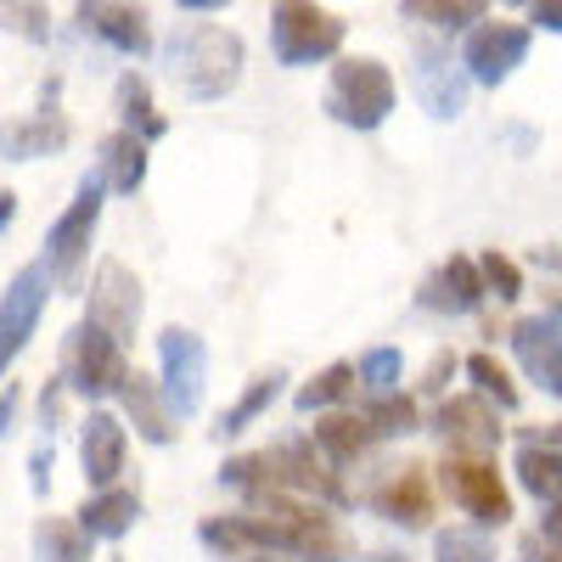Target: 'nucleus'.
I'll return each mask as SVG.
<instances>
[{"instance_id":"f257e3e1","label":"nucleus","mask_w":562,"mask_h":562,"mask_svg":"<svg viewBox=\"0 0 562 562\" xmlns=\"http://www.w3.org/2000/svg\"><path fill=\"white\" fill-rule=\"evenodd\" d=\"M198 540L214 557H304V562H338L344 557V535L333 529V518L321 512V501L304 495H281V490H259L248 495V512H231V518H203Z\"/></svg>"},{"instance_id":"f03ea898","label":"nucleus","mask_w":562,"mask_h":562,"mask_svg":"<svg viewBox=\"0 0 562 562\" xmlns=\"http://www.w3.org/2000/svg\"><path fill=\"white\" fill-rule=\"evenodd\" d=\"M220 484L259 495V490H281V495H304L321 506H349L344 479L333 473V461L321 456L315 439H288V445H270V450H248V456H231L220 467Z\"/></svg>"},{"instance_id":"7ed1b4c3","label":"nucleus","mask_w":562,"mask_h":562,"mask_svg":"<svg viewBox=\"0 0 562 562\" xmlns=\"http://www.w3.org/2000/svg\"><path fill=\"white\" fill-rule=\"evenodd\" d=\"M243 34H231L220 23H175L164 40V68L180 85V97L192 102H220L225 90H237L243 79Z\"/></svg>"},{"instance_id":"20e7f679","label":"nucleus","mask_w":562,"mask_h":562,"mask_svg":"<svg viewBox=\"0 0 562 562\" xmlns=\"http://www.w3.org/2000/svg\"><path fill=\"white\" fill-rule=\"evenodd\" d=\"M400 102V85L378 57H338L333 79H326V119H338L344 130H383Z\"/></svg>"},{"instance_id":"39448f33","label":"nucleus","mask_w":562,"mask_h":562,"mask_svg":"<svg viewBox=\"0 0 562 562\" xmlns=\"http://www.w3.org/2000/svg\"><path fill=\"white\" fill-rule=\"evenodd\" d=\"M349 23L338 12L315 7V0H276L270 7V52L281 68H310L344 52Z\"/></svg>"},{"instance_id":"423d86ee","label":"nucleus","mask_w":562,"mask_h":562,"mask_svg":"<svg viewBox=\"0 0 562 562\" xmlns=\"http://www.w3.org/2000/svg\"><path fill=\"white\" fill-rule=\"evenodd\" d=\"M102 198H108V180H102V169L97 175H85L79 180V192H74V203L57 214V225L45 231V270H52V281L57 288H79V270H85V259H90V237H97V225H102Z\"/></svg>"},{"instance_id":"0eeeda50","label":"nucleus","mask_w":562,"mask_h":562,"mask_svg":"<svg viewBox=\"0 0 562 562\" xmlns=\"http://www.w3.org/2000/svg\"><path fill=\"white\" fill-rule=\"evenodd\" d=\"M57 378H63V389L79 394V400H108V394H119L124 378H130L124 344L108 338L102 326L79 321L74 333L63 338V371H57Z\"/></svg>"},{"instance_id":"6e6552de","label":"nucleus","mask_w":562,"mask_h":562,"mask_svg":"<svg viewBox=\"0 0 562 562\" xmlns=\"http://www.w3.org/2000/svg\"><path fill=\"white\" fill-rule=\"evenodd\" d=\"M158 383L169 411L186 422L203 411V383H209V344L192 326H164L158 333Z\"/></svg>"},{"instance_id":"1a4fd4ad","label":"nucleus","mask_w":562,"mask_h":562,"mask_svg":"<svg viewBox=\"0 0 562 562\" xmlns=\"http://www.w3.org/2000/svg\"><path fill=\"white\" fill-rule=\"evenodd\" d=\"M439 484H445L450 506H461L479 529H501L512 518V495H506V484L495 473V461H484V456H450L445 450Z\"/></svg>"},{"instance_id":"9d476101","label":"nucleus","mask_w":562,"mask_h":562,"mask_svg":"<svg viewBox=\"0 0 562 562\" xmlns=\"http://www.w3.org/2000/svg\"><path fill=\"white\" fill-rule=\"evenodd\" d=\"M52 270H45V259L23 265L12 281H7V293H0V383H7V371L18 366V355L29 349L34 338V326L45 315V299H52Z\"/></svg>"},{"instance_id":"9b49d317","label":"nucleus","mask_w":562,"mask_h":562,"mask_svg":"<svg viewBox=\"0 0 562 562\" xmlns=\"http://www.w3.org/2000/svg\"><path fill=\"white\" fill-rule=\"evenodd\" d=\"M140 276L124 259H102L97 276H90V293H85V321L102 326L108 338L135 344V326H140Z\"/></svg>"},{"instance_id":"f8f14e48","label":"nucleus","mask_w":562,"mask_h":562,"mask_svg":"<svg viewBox=\"0 0 562 562\" xmlns=\"http://www.w3.org/2000/svg\"><path fill=\"white\" fill-rule=\"evenodd\" d=\"M529 40H535V29H524V23H479L473 34H467V45H461L467 79H473V85H490V90L506 85L512 68H524Z\"/></svg>"},{"instance_id":"ddd939ff","label":"nucleus","mask_w":562,"mask_h":562,"mask_svg":"<svg viewBox=\"0 0 562 562\" xmlns=\"http://www.w3.org/2000/svg\"><path fill=\"white\" fill-rule=\"evenodd\" d=\"M434 434L450 445V456H495L501 450V416H495V400L484 394H456L439 405L434 416Z\"/></svg>"},{"instance_id":"4468645a","label":"nucleus","mask_w":562,"mask_h":562,"mask_svg":"<svg viewBox=\"0 0 562 562\" xmlns=\"http://www.w3.org/2000/svg\"><path fill=\"white\" fill-rule=\"evenodd\" d=\"M512 355H518V366L546 394L562 400V304H551L540 315H524L518 326H512Z\"/></svg>"},{"instance_id":"2eb2a0df","label":"nucleus","mask_w":562,"mask_h":562,"mask_svg":"<svg viewBox=\"0 0 562 562\" xmlns=\"http://www.w3.org/2000/svg\"><path fill=\"white\" fill-rule=\"evenodd\" d=\"M371 512L378 518H389L394 529H428L434 524V479H428V467L422 461H405L394 467V473L366 495Z\"/></svg>"},{"instance_id":"dca6fc26","label":"nucleus","mask_w":562,"mask_h":562,"mask_svg":"<svg viewBox=\"0 0 562 562\" xmlns=\"http://www.w3.org/2000/svg\"><path fill=\"white\" fill-rule=\"evenodd\" d=\"M74 23L85 34H97L102 45H113L119 57H147L153 52V29H147V12L135 0H79L74 7Z\"/></svg>"},{"instance_id":"f3484780","label":"nucleus","mask_w":562,"mask_h":562,"mask_svg":"<svg viewBox=\"0 0 562 562\" xmlns=\"http://www.w3.org/2000/svg\"><path fill=\"white\" fill-rule=\"evenodd\" d=\"M68 113L57 108V79L45 85V102L34 119H12V124H0V158H12V164H34L45 153H63L68 147Z\"/></svg>"},{"instance_id":"a211bd4d","label":"nucleus","mask_w":562,"mask_h":562,"mask_svg":"<svg viewBox=\"0 0 562 562\" xmlns=\"http://www.w3.org/2000/svg\"><path fill=\"white\" fill-rule=\"evenodd\" d=\"M416 74H411V85H416V97H422V108H428L434 119H456L461 108H467V74H456L450 68V52L439 40H416Z\"/></svg>"},{"instance_id":"6ab92c4d","label":"nucleus","mask_w":562,"mask_h":562,"mask_svg":"<svg viewBox=\"0 0 562 562\" xmlns=\"http://www.w3.org/2000/svg\"><path fill=\"white\" fill-rule=\"evenodd\" d=\"M124 450H130V434L113 411H90L85 428H79V461H85V484L90 490H113L119 473H124Z\"/></svg>"},{"instance_id":"aec40b11","label":"nucleus","mask_w":562,"mask_h":562,"mask_svg":"<svg viewBox=\"0 0 562 562\" xmlns=\"http://www.w3.org/2000/svg\"><path fill=\"white\" fill-rule=\"evenodd\" d=\"M484 299H490L484 293V270H479V259H467V254H450L416 293L422 310H439V315H473Z\"/></svg>"},{"instance_id":"412c9836","label":"nucleus","mask_w":562,"mask_h":562,"mask_svg":"<svg viewBox=\"0 0 562 562\" xmlns=\"http://www.w3.org/2000/svg\"><path fill=\"white\" fill-rule=\"evenodd\" d=\"M119 400H124V416L135 422V434L147 439V445H169V439H175V422H180V416L169 411L158 378H147V371H130L124 389H119Z\"/></svg>"},{"instance_id":"4be33fe9","label":"nucleus","mask_w":562,"mask_h":562,"mask_svg":"<svg viewBox=\"0 0 562 562\" xmlns=\"http://www.w3.org/2000/svg\"><path fill=\"white\" fill-rule=\"evenodd\" d=\"M74 518H79V529H85L90 540H124V535L135 529V518H140V495L124 490V484L90 490V501L74 512Z\"/></svg>"},{"instance_id":"5701e85b","label":"nucleus","mask_w":562,"mask_h":562,"mask_svg":"<svg viewBox=\"0 0 562 562\" xmlns=\"http://www.w3.org/2000/svg\"><path fill=\"white\" fill-rule=\"evenodd\" d=\"M310 439L321 445V456L333 467H349V461H360L371 445H378V434H371V422L360 411H321Z\"/></svg>"},{"instance_id":"b1692460","label":"nucleus","mask_w":562,"mask_h":562,"mask_svg":"<svg viewBox=\"0 0 562 562\" xmlns=\"http://www.w3.org/2000/svg\"><path fill=\"white\" fill-rule=\"evenodd\" d=\"M113 113H119V130L140 135L147 147L169 135V119H164V113H158V102H153V85L140 79L135 68H130V74H119V85H113Z\"/></svg>"},{"instance_id":"393cba45","label":"nucleus","mask_w":562,"mask_h":562,"mask_svg":"<svg viewBox=\"0 0 562 562\" xmlns=\"http://www.w3.org/2000/svg\"><path fill=\"white\" fill-rule=\"evenodd\" d=\"M512 473H518V484H524L535 501H546V506L562 501V450H551L546 439L524 434V439H518V456H512Z\"/></svg>"},{"instance_id":"a878e982","label":"nucleus","mask_w":562,"mask_h":562,"mask_svg":"<svg viewBox=\"0 0 562 562\" xmlns=\"http://www.w3.org/2000/svg\"><path fill=\"white\" fill-rule=\"evenodd\" d=\"M281 383H288V371H281V366H270V371H259V378L237 394V405H225L220 411V422H214V439L225 445V439H237V434H248L254 428V422L281 400Z\"/></svg>"},{"instance_id":"bb28decb","label":"nucleus","mask_w":562,"mask_h":562,"mask_svg":"<svg viewBox=\"0 0 562 562\" xmlns=\"http://www.w3.org/2000/svg\"><path fill=\"white\" fill-rule=\"evenodd\" d=\"M102 180H108V192L135 198L140 180H147V140L130 135V130H113L102 140Z\"/></svg>"},{"instance_id":"cd10ccee","label":"nucleus","mask_w":562,"mask_h":562,"mask_svg":"<svg viewBox=\"0 0 562 562\" xmlns=\"http://www.w3.org/2000/svg\"><path fill=\"white\" fill-rule=\"evenodd\" d=\"M34 562H97V540L79 529V518H40Z\"/></svg>"},{"instance_id":"c85d7f7f","label":"nucleus","mask_w":562,"mask_h":562,"mask_svg":"<svg viewBox=\"0 0 562 562\" xmlns=\"http://www.w3.org/2000/svg\"><path fill=\"white\" fill-rule=\"evenodd\" d=\"M355 389H360V371H355V360H333V366H321L315 378L299 389V411H304V416H321V411L344 405Z\"/></svg>"},{"instance_id":"c756f323","label":"nucleus","mask_w":562,"mask_h":562,"mask_svg":"<svg viewBox=\"0 0 562 562\" xmlns=\"http://www.w3.org/2000/svg\"><path fill=\"white\" fill-rule=\"evenodd\" d=\"M400 12L422 29H467V23H484L490 0H400Z\"/></svg>"},{"instance_id":"7c9ffc66","label":"nucleus","mask_w":562,"mask_h":562,"mask_svg":"<svg viewBox=\"0 0 562 562\" xmlns=\"http://www.w3.org/2000/svg\"><path fill=\"white\" fill-rule=\"evenodd\" d=\"M360 416L371 422V434H378V439H400V434L422 428V411H416L411 394H366Z\"/></svg>"},{"instance_id":"2f4dec72","label":"nucleus","mask_w":562,"mask_h":562,"mask_svg":"<svg viewBox=\"0 0 562 562\" xmlns=\"http://www.w3.org/2000/svg\"><path fill=\"white\" fill-rule=\"evenodd\" d=\"M355 371H360V389H366V394H400V383H405V355H400L394 344H378V349H366V355L355 360Z\"/></svg>"},{"instance_id":"473e14b6","label":"nucleus","mask_w":562,"mask_h":562,"mask_svg":"<svg viewBox=\"0 0 562 562\" xmlns=\"http://www.w3.org/2000/svg\"><path fill=\"white\" fill-rule=\"evenodd\" d=\"M434 562H501L495 557V540L473 524V529H439L434 535Z\"/></svg>"},{"instance_id":"72a5a7b5","label":"nucleus","mask_w":562,"mask_h":562,"mask_svg":"<svg viewBox=\"0 0 562 562\" xmlns=\"http://www.w3.org/2000/svg\"><path fill=\"white\" fill-rule=\"evenodd\" d=\"M461 366H467V378L479 383V394H484V400H495L501 411H518V383L506 378V366H501L495 355H467Z\"/></svg>"},{"instance_id":"f704fd0d","label":"nucleus","mask_w":562,"mask_h":562,"mask_svg":"<svg viewBox=\"0 0 562 562\" xmlns=\"http://www.w3.org/2000/svg\"><path fill=\"white\" fill-rule=\"evenodd\" d=\"M0 29H12L18 40L45 45V40H52V18H45V0H0Z\"/></svg>"},{"instance_id":"c9c22d12","label":"nucleus","mask_w":562,"mask_h":562,"mask_svg":"<svg viewBox=\"0 0 562 562\" xmlns=\"http://www.w3.org/2000/svg\"><path fill=\"white\" fill-rule=\"evenodd\" d=\"M479 270H484V293H495L501 304H512V299L524 293V270L512 265L506 254H495V248H490V254L479 259Z\"/></svg>"},{"instance_id":"e433bc0d","label":"nucleus","mask_w":562,"mask_h":562,"mask_svg":"<svg viewBox=\"0 0 562 562\" xmlns=\"http://www.w3.org/2000/svg\"><path fill=\"white\" fill-rule=\"evenodd\" d=\"M456 355L450 349H439L434 360H428V371H422V394H445V378H456Z\"/></svg>"},{"instance_id":"4c0bfd02","label":"nucleus","mask_w":562,"mask_h":562,"mask_svg":"<svg viewBox=\"0 0 562 562\" xmlns=\"http://www.w3.org/2000/svg\"><path fill=\"white\" fill-rule=\"evenodd\" d=\"M52 456H57V450H52V434H45V439L34 445V461H29V467H34V479H29L34 495H45V484H52Z\"/></svg>"},{"instance_id":"58836bf2","label":"nucleus","mask_w":562,"mask_h":562,"mask_svg":"<svg viewBox=\"0 0 562 562\" xmlns=\"http://www.w3.org/2000/svg\"><path fill=\"white\" fill-rule=\"evenodd\" d=\"M529 23L546 29V34H562V0H535V7H529Z\"/></svg>"},{"instance_id":"ea45409f","label":"nucleus","mask_w":562,"mask_h":562,"mask_svg":"<svg viewBox=\"0 0 562 562\" xmlns=\"http://www.w3.org/2000/svg\"><path fill=\"white\" fill-rule=\"evenodd\" d=\"M18 405H23V389H18V383H7V389H0V439L12 434V422H18Z\"/></svg>"},{"instance_id":"a19ab883","label":"nucleus","mask_w":562,"mask_h":562,"mask_svg":"<svg viewBox=\"0 0 562 562\" xmlns=\"http://www.w3.org/2000/svg\"><path fill=\"white\" fill-rule=\"evenodd\" d=\"M540 535H546L551 546H562V501H557V506H546V518H540Z\"/></svg>"},{"instance_id":"79ce46f5","label":"nucleus","mask_w":562,"mask_h":562,"mask_svg":"<svg viewBox=\"0 0 562 562\" xmlns=\"http://www.w3.org/2000/svg\"><path fill=\"white\" fill-rule=\"evenodd\" d=\"M18 220V192H0V231Z\"/></svg>"},{"instance_id":"37998d69","label":"nucleus","mask_w":562,"mask_h":562,"mask_svg":"<svg viewBox=\"0 0 562 562\" xmlns=\"http://www.w3.org/2000/svg\"><path fill=\"white\" fill-rule=\"evenodd\" d=\"M231 0H180V12H225Z\"/></svg>"},{"instance_id":"c03bdc74","label":"nucleus","mask_w":562,"mask_h":562,"mask_svg":"<svg viewBox=\"0 0 562 562\" xmlns=\"http://www.w3.org/2000/svg\"><path fill=\"white\" fill-rule=\"evenodd\" d=\"M529 557H535V562H562V546H551V540L535 546V540H529Z\"/></svg>"},{"instance_id":"a18cd8bd","label":"nucleus","mask_w":562,"mask_h":562,"mask_svg":"<svg viewBox=\"0 0 562 562\" xmlns=\"http://www.w3.org/2000/svg\"><path fill=\"white\" fill-rule=\"evenodd\" d=\"M535 439H546L551 450H562V422H557V428H551V434H535Z\"/></svg>"},{"instance_id":"49530a36","label":"nucleus","mask_w":562,"mask_h":562,"mask_svg":"<svg viewBox=\"0 0 562 562\" xmlns=\"http://www.w3.org/2000/svg\"><path fill=\"white\" fill-rule=\"evenodd\" d=\"M366 562H405V557H394V551H383V557H366Z\"/></svg>"},{"instance_id":"de8ad7c7","label":"nucleus","mask_w":562,"mask_h":562,"mask_svg":"<svg viewBox=\"0 0 562 562\" xmlns=\"http://www.w3.org/2000/svg\"><path fill=\"white\" fill-rule=\"evenodd\" d=\"M506 7H535V0H506Z\"/></svg>"},{"instance_id":"09e8293b","label":"nucleus","mask_w":562,"mask_h":562,"mask_svg":"<svg viewBox=\"0 0 562 562\" xmlns=\"http://www.w3.org/2000/svg\"><path fill=\"white\" fill-rule=\"evenodd\" d=\"M254 562H265V557H254Z\"/></svg>"}]
</instances>
